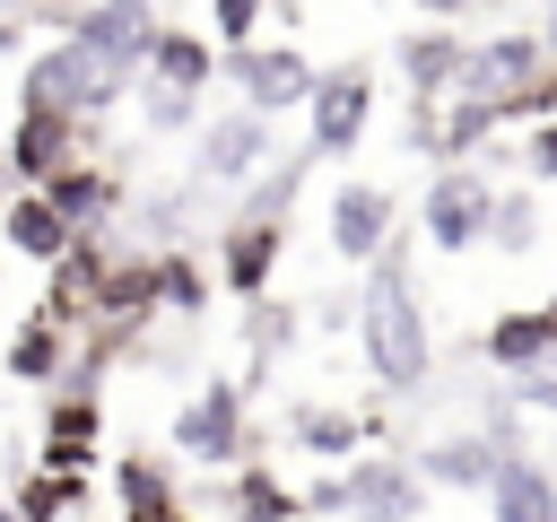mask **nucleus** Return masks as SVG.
<instances>
[{"label":"nucleus","mask_w":557,"mask_h":522,"mask_svg":"<svg viewBox=\"0 0 557 522\" xmlns=\"http://www.w3.org/2000/svg\"><path fill=\"white\" fill-rule=\"evenodd\" d=\"M0 244H9V252H26L35 270H61V261L78 252V235L61 226V209H52L44 191H17V200L0 209Z\"/></svg>","instance_id":"17"},{"label":"nucleus","mask_w":557,"mask_h":522,"mask_svg":"<svg viewBox=\"0 0 557 522\" xmlns=\"http://www.w3.org/2000/svg\"><path fill=\"white\" fill-rule=\"evenodd\" d=\"M461 61H470V44H461L453 26H409V35L392 44V70L409 78L418 104H435L444 87H461Z\"/></svg>","instance_id":"13"},{"label":"nucleus","mask_w":557,"mask_h":522,"mask_svg":"<svg viewBox=\"0 0 557 522\" xmlns=\"http://www.w3.org/2000/svg\"><path fill=\"white\" fill-rule=\"evenodd\" d=\"M513 400H522V409H540V418H557V348H548V357L513 383Z\"/></svg>","instance_id":"31"},{"label":"nucleus","mask_w":557,"mask_h":522,"mask_svg":"<svg viewBox=\"0 0 557 522\" xmlns=\"http://www.w3.org/2000/svg\"><path fill=\"white\" fill-rule=\"evenodd\" d=\"M540 70H548L540 35H531V26H513V35L470 44V61H461V96H470V104H505V96H522Z\"/></svg>","instance_id":"9"},{"label":"nucleus","mask_w":557,"mask_h":522,"mask_svg":"<svg viewBox=\"0 0 557 522\" xmlns=\"http://www.w3.org/2000/svg\"><path fill=\"white\" fill-rule=\"evenodd\" d=\"M287 435H296L313 461H357V444H374V426H366L357 409H322V400H305V409L287 418Z\"/></svg>","instance_id":"23"},{"label":"nucleus","mask_w":557,"mask_h":522,"mask_svg":"<svg viewBox=\"0 0 557 522\" xmlns=\"http://www.w3.org/2000/svg\"><path fill=\"white\" fill-rule=\"evenodd\" d=\"M174 452L183 461H200V470H226V461H244V383H200L183 409H174Z\"/></svg>","instance_id":"7"},{"label":"nucleus","mask_w":557,"mask_h":522,"mask_svg":"<svg viewBox=\"0 0 557 522\" xmlns=\"http://www.w3.org/2000/svg\"><path fill=\"white\" fill-rule=\"evenodd\" d=\"M531 35H540V52H548V70H557V9H548V17L531 26Z\"/></svg>","instance_id":"35"},{"label":"nucleus","mask_w":557,"mask_h":522,"mask_svg":"<svg viewBox=\"0 0 557 522\" xmlns=\"http://www.w3.org/2000/svg\"><path fill=\"white\" fill-rule=\"evenodd\" d=\"M139 113H148V130H191V122H200V96H174V87H139Z\"/></svg>","instance_id":"30"},{"label":"nucleus","mask_w":557,"mask_h":522,"mask_svg":"<svg viewBox=\"0 0 557 522\" xmlns=\"http://www.w3.org/2000/svg\"><path fill=\"white\" fill-rule=\"evenodd\" d=\"M78 139H87V122H61V113H17V122H9V139H0V157H9L17 191H44L61 165H78Z\"/></svg>","instance_id":"10"},{"label":"nucleus","mask_w":557,"mask_h":522,"mask_svg":"<svg viewBox=\"0 0 557 522\" xmlns=\"http://www.w3.org/2000/svg\"><path fill=\"white\" fill-rule=\"evenodd\" d=\"M366 122H374V70L366 61L322 70V87L305 104V157H348L366 139Z\"/></svg>","instance_id":"5"},{"label":"nucleus","mask_w":557,"mask_h":522,"mask_svg":"<svg viewBox=\"0 0 557 522\" xmlns=\"http://www.w3.org/2000/svg\"><path fill=\"white\" fill-rule=\"evenodd\" d=\"M157 304H174L183 322L209 304V270L191 261V252H157Z\"/></svg>","instance_id":"28"},{"label":"nucleus","mask_w":557,"mask_h":522,"mask_svg":"<svg viewBox=\"0 0 557 522\" xmlns=\"http://www.w3.org/2000/svg\"><path fill=\"white\" fill-rule=\"evenodd\" d=\"M392 226H400V200H392L383 183H339V191H331V252H339V261L374 270V261L392 252Z\"/></svg>","instance_id":"8"},{"label":"nucleus","mask_w":557,"mask_h":522,"mask_svg":"<svg viewBox=\"0 0 557 522\" xmlns=\"http://www.w3.org/2000/svg\"><path fill=\"white\" fill-rule=\"evenodd\" d=\"M487 217H496V183H487L479 165H444V174L418 191V235H426L435 252L487 244Z\"/></svg>","instance_id":"4"},{"label":"nucleus","mask_w":557,"mask_h":522,"mask_svg":"<svg viewBox=\"0 0 557 522\" xmlns=\"http://www.w3.org/2000/svg\"><path fill=\"white\" fill-rule=\"evenodd\" d=\"M278 252H287V217H235V226L218 235V287L244 296V304H261Z\"/></svg>","instance_id":"11"},{"label":"nucleus","mask_w":557,"mask_h":522,"mask_svg":"<svg viewBox=\"0 0 557 522\" xmlns=\"http://www.w3.org/2000/svg\"><path fill=\"white\" fill-rule=\"evenodd\" d=\"M426 513V478L418 461H348V522H418Z\"/></svg>","instance_id":"12"},{"label":"nucleus","mask_w":557,"mask_h":522,"mask_svg":"<svg viewBox=\"0 0 557 522\" xmlns=\"http://www.w3.org/2000/svg\"><path fill=\"white\" fill-rule=\"evenodd\" d=\"M522 165H531L540 183H557V122H540V130L522 139Z\"/></svg>","instance_id":"34"},{"label":"nucleus","mask_w":557,"mask_h":522,"mask_svg":"<svg viewBox=\"0 0 557 522\" xmlns=\"http://www.w3.org/2000/svg\"><path fill=\"white\" fill-rule=\"evenodd\" d=\"M487 252L496 261H522V252H540V191H496V217H487Z\"/></svg>","instance_id":"25"},{"label":"nucleus","mask_w":557,"mask_h":522,"mask_svg":"<svg viewBox=\"0 0 557 522\" xmlns=\"http://www.w3.org/2000/svg\"><path fill=\"white\" fill-rule=\"evenodd\" d=\"M44 200L61 209V226H70V235H104V217L122 209V183H113L104 165H87V157H78V165H61V174L44 183Z\"/></svg>","instance_id":"18"},{"label":"nucleus","mask_w":557,"mask_h":522,"mask_svg":"<svg viewBox=\"0 0 557 522\" xmlns=\"http://www.w3.org/2000/svg\"><path fill=\"white\" fill-rule=\"evenodd\" d=\"M548 348H557V331H548V313H540V304H531V313H496V322L479 331V357H487V365H505L513 383H522Z\"/></svg>","instance_id":"20"},{"label":"nucleus","mask_w":557,"mask_h":522,"mask_svg":"<svg viewBox=\"0 0 557 522\" xmlns=\"http://www.w3.org/2000/svg\"><path fill=\"white\" fill-rule=\"evenodd\" d=\"M61 374H70V331H52L44 313H26V322H17V339H9V383L52 391Z\"/></svg>","instance_id":"21"},{"label":"nucleus","mask_w":557,"mask_h":522,"mask_svg":"<svg viewBox=\"0 0 557 522\" xmlns=\"http://www.w3.org/2000/svg\"><path fill=\"white\" fill-rule=\"evenodd\" d=\"M261 26H270L261 0H209V35H218V52H252Z\"/></svg>","instance_id":"29"},{"label":"nucleus","mask_w":557,"mask_h":522,"mask_svg":"<svg viewBox=\"0 0 557 522\" xmlns=\"http://www.w3.org/2000/svg\"><path fill=\"white\" fill-rule=\"evenodd\" d=\"M218 70L235 78L244 113H261V122H278V113H305V104H313V87H322V70L305 61V44H252V52H226Z\"/></svg>","instance_id":"3"},{"label":"nucleus","mask_w":557,"mask_h":522,"mask_svg":"<svg viewBox=\"0 0 557 522\" xmlns=\"http://www.w3.org/2000/svg\"><path fill=\"white\" fill-rule=\"evenodd\" d=\"M496 461H505V444H496V435H444V444H426V452H418V478H426V487H479V496H487Z\"/></svg>","instance_id":"19"},{"label":"nucleus","mask_w":557,"mask_h":522,"mask_svg":"<svg viewBox=\"0 0 557 522\" xmlns=\"http://www.w3.org/2000/svg\"><path fill=\"white\" fill-rule=\"evenodd\" d=\"M122 522H191L183 505H165V513H122Z\"/></svg>","instance_id":"36"},{"label":"nucleus","mask_w":557,"mask_h":522,"mask_svg":"<svg viewBox=\"0 0 557 522\" xmlns=\"http://www.w3.org/2000/svg\"><path fill=\"white\" fill-rule=\"evenodd\" d=\"M261 157H270V122L261 113H218L209 130H200V183H252L261 174Z\"/></svg>","instance_id":"14"},{"label":"nucleus","mask_w":557,"mask_h":522,"mask_svg":"<svg viewBox=\"0 0 557 522\" xmlns=\"http://www.w3.org/2000/svg\"><path fill=\"white\" fill-rule=\"evenodd\" d=\"M305 496V513H348V470H322L313 487H296Z\"/></svg>","instance_id":"33"},{"label":"nucleus","mask_w":557,"mask_h":522,"mask_svg":"<svg viewBox=\"0 0 557 522\" xmlns=\"http://www.w3.org/2000/svg\"><path fill=\"white\" fill-rule=\"evenodd\" d=\"M226 513H235V522H305V496H296L270 461H244V470L226 478Z\"/></svg>","instance_id":"22"},{"label":"nucleus","mask_w":557,"mask_h":522,"mask_svg":"<svg viewBox=\"0 0 557 522\" xmlns=\"http://www.w3.org/2000/svg\"><path fill=\"white\" fill-rule=\"evenodd\" d=\"M113 96H104V78L70 52V44H44L26 70H17V113H61V122H96Z\"/></svg>","instance_id":"6"},{"label":"nucleus","mask_w":557,"mask_h":522,"mask_svg":"<svg viewBox=\"0 0 557 522\" xmlns=\"http://www.w3.org/2000/svg\"><path fill=\"white\" fill-rule=\"evenodd\" d=\"M104 470H113L122 513H165V505H174V461H157V452H122V461H104Z\"/></svg>","instance_id":"24"},{"label":"nucleus","mask_w":557,"mask_h":522,"mask_svg":"<svg viewBox=\"0 0 557 522\" xmlns=\"http://www.w3.org/2000/svg\"><path fill=\"white\" fill-rule=\"evenodd\" d=\"M78 505H87V478H52V470H26L17 496H9L17 522H61V513H78Z\"/></svg>","instance_id":"26"},{"label":"nucleus","mask_w":557,"mask_h":522,"mask_svg":"<svg viewBox=\"0 0 557 522\" xmlns=\"http://www.w3.org/2000/svg\"><path fill=\"white\" fill-rule=\"evenodd\" d=\"M287 339H296V313H287V304H261V313H252V348L270 357V348H287Z\"/></svg>","instance_id":"32"},{"label":"nucleus","mask_w":557,"mask_h":522,"mask_svg":"<svg viewBox=\"0 0 557 522\" xmlns=\"http://www.w3.org/2000/svg\"><path fill=\"white\" fill-rule=\"evenodd\" d=\"M218 61H226V52H218L200 26H157V44H148V87H174V96H209Z\"/></svg>","instance_id":"16"},{"label":"nucleus","mask_w":557,"mask_h":522,"mask_svg":"<svg viewBox=\"0 0 557 522\" xmlns=\"http://www.w3.org/2000/svg\"><path fill=\"white\" fill-rule=\"evenodd\" d=\"M157 9L148 0H104V9H78V26H70V52L104 78V96L122 104V87L131 78H148V44H157Z\"/></svg>","instance_id":"2"},{"label":"nucleus","mask_w":557,"mask_h":522,"mask_svg":"<svg viewBox=\"0 0 557 522\" xmlns=\"http://www.w3.org/2000/svg\"><path fill=\"white\" fill-rule=\"evenodd\" d=\"M487 522H557V470L540 452H505L487 478Z\"/></svg>","instance_id":"15"},{"label":"nucleus","mask_w":557,"mask_h":522,"mask_svg":"<svg viewBox=\"0 0 557 522\" xmlns=\"http://www.w3.org/2000/svg\"><path fill=\"white\" fill-rule=\"evenodd\" d=\"M357 348H366V365H374L383 391H418L426 365H435L426 304H418V278H409L400 244H392V252L366 270V287H357Z\"/></svg>","instance_id":"1"},{"label":"nucleus","mask_w":557,"mask_h":522,"mask_svg":"<svg viewBox=\"0 0 557 522\" xmlns=\"http://www.w3.org/2000/svg\"><path fill=\"white\" fill-rule=\"evenodd\" d=\"M0 522H17V513H9V496H0Z\"/></svg>","instance_id":"37"},{"label":"nucleus","mask_w":557,"mask_h":522,"mask_svg":"<svg viewBox=\"0 0 557 522\" xmlns=\"http://www.w3.org/2000/svg\"><path fill=\"white\" fill-rule=\"evenodd\" d=\"M96 426H104V400L96 391H61L44 409V444H61V452H96Z\"/></svg>","instance_id":"27"}]
</instances>
